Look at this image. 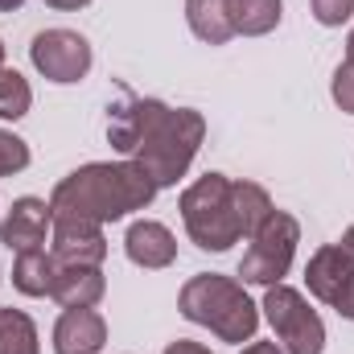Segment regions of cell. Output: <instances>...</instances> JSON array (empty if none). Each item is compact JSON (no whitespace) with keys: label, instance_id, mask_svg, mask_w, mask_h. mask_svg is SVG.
<instances>
[{"label":"cell","instance_id":"1","mask_svg":"<svg viewBox=\"0 0 354 354\" xmlns=\"http://www.w3.org/2000/svg\"><path fill=\"white\" fill-rule=\"evenodd\" d=\"M206 136V120L185 107H165L157 99H124L111 111L107 140L124 157H132L145 174L161 185H174L189 169L198 145Z\"/></svg>","mask_w":354,"mask_h":354},{"label":"cell","instance_id":"2","mask_svg":"<svg viewBox=\"0 0 354 354\" xmlns=\"http://www.w3.org/2000/svg\"><path fill=\"white\" fill-rule=\"evenodd\" d=\"M153 194H157V181L136 161L87 165V169H75L71 177L58 181L50 210H54V218H66V223L103 227V223L124 218L128 210H145L153 202Z\"/></svg>","mask_w":354,"mask_h":354},{"label":"cell","instance_id":"3","mask_svg":"<svg viewBox=\"0 0 354 354\" xmlns=\"http://www.w3.org/2000/svg\"><path fill=\"white\" fill-rule=\"evenodd\" d=\"M181 313L189 317V322H198V326H210L223 342H243V338H252L256 334V326H260V313H256V305L248 301V292L235 284V280H227V276H194L185 288H181Z\"/></svg>","mask_w":354,"mask_h":354},{"label":"cell","instance_id":"4","mask_svg":"<svg viewBox=\"0 0 354 354\" xmlns=\"http://www.w3.org/2000/svg\"><path fill=\"white\" fill-rule=\"evenodd\" d=\"M181 218H185L189 239L202 252H227L243 235L239 218H235V202H231V181L223 174L198 177L181 194Z\"/></svg>","mask_w":354,"mask_h":354},{"label":"cell","instance_id":"5","mask_svg":"<svg viewBox=\"0 0 354 354\" xmlns=\"http://www.w3.org/2000/svg\"><path fill=\"white\" fill-rule=\"evenodd\" d=\"M297 239H301V227L292 214H280L272 210L268 223L252 235V248L239 264L243 284H280V276L292 268V252H297Z\"/></svg>","mask_w":354,"mask_h":354},{"label":"cell","instance_id":"6","mask_svg":"<svg viewBox=\"0 0 354 354\" xmlns=\"http://www.w3.org/2000/svg\"><path fill=\"white\" fill-rule=\"evenodd\" d=\"M264 309H268V322H272L276 338L284 342L288 354H322V346H326V326H322V317L309 309V301L297 288L272 284L264 292Z\"/></svg>","mask_w":354,"mask_h":354},{"label":"cell","instance_id":"7","mask_svg":"<svg viewBox=\"0 0 354 354\" xmlns=\"http://www.w3.org/2000/svg\"><path fill=\"white\" fill-rule=\"evenodd\" d=\"M33 66L50 79V83H79L91 71V46L83 33L75 29H46L33 37L29 46Z\"/></svg>","mask_w":354,"mask_h":354},{"label":"cell","instance_id":"8","mask_svg":"<svg viewBox=\"0 0 354 354\" xmlns=\"http://www.w3.org/2000/svg\"><path fill=\"white\" fill-rule=\"evenodd\" d=\"M309 292L326 305H338V297L354 284V227L342 235V243H326L309 268H305Z\"/></svg>","mask_w":354,"mask_h":354},{"label":"cell","instance_id":"9","mask_svg":"<svg viewBox=\"0 0 354 354\" xmlns=\"http://www.w3.org/2000/svg\"><path fill=\"white\" fill-rule=\"evenodd\" d=\"M54 227V210H50V202H41V198H21V202H12V210H8V218H4V227H0V243L8 248V252H37V248H46V231Z\"/></svg>","mask_w":354,"mask_h":354},{"label":"cell","instance_id":"10","mask_svg":"<svg viewBox=\"0 0 354 354\" xmlns=\"http://www.w3.org/2000/svg\"><path fill=\"white\" fill-rule=\"evenodd\" d=\"M50 256H54V264H62V268H99L103 256H107L103 227L54 218V252Z\"/></svg>","mask_w":354,"mask_h":354},{"label":"cell","instance_id":"11","mask_svg":"<svg viewBox=\"0 0 354 354\" xmlns=\"http://www.w3.org/2000/svg\"><path fill=\"white\" fill-rule=\"evenodd\" d=\"M107 326L95 309H66L54 326V354H99Z\"/></svg>","mask_w":354,"mask_h":354},{"label":"cell","instance_id":"12","mask_svg":"<svg viewBox=\"0 0 354 354\" xmlns=\"http://www.w3.org/2000/svg\"><path fill=\"white\" fill-rule=\"evenodd\" d=\"M124 248H128V260L140 264V268H169L174 256H177V239L169 235V227H161V223H153V218L132 223Z\"/></svg>","mask_w":354,"mask_h":354},{"label":"cell","instance_id":"13","mask_svg":"<svg viewBox=\"0 0 354 354\" xmlns=\"http://www.w3.org/2000/svg\"><path fill=\"white\" fill-rule=\"evenodd\" d=\"M50 297L66 309H91L103 297V272L99 268H62L54 272V288Z\"/></svg>","mask_w":354,"mask_h":354},{"label":"cell","instance_id":"14","mask_svg":"<svg viewBox=\"0 0 354 354\" xmlns=\"http://www.w3.org/2000/svg\"><path fill=\"white\" fill-rule=\"evenodd\" d=\"M185 17H189V29L210 46H227L235 37L231 0H185Z\"/></svg>","mask_w":354,"mask_h":354},{"label":"cell","instance_id":"15","mask_svg":"<svg viewBox=\"0 0 354 354\" xmlns=\"http://www.w3.org/2000/svg\"><path fill=\"white\" fill-rule=\"evenodd\" d=\"M54 256L46 252V248H37V252H21L17 256V264H12V284L25 292V297H50V288H54Z\"/></svg>","mask_w":354,"mask_h":354},{"label":"cell","instance_id":"16","mask_svg":"<svg viewBox=\"0 0 354 354\" xmlns=\"http://www.w3.org/2000/svg\"><path fill=\"white\" fill-rule=\"evenodd\" d=\"M231 202H235V218H239L243 239H252L272 214V198L256 181H231Z\"/></svg>","mask_w":354,"mask_h":354},{"label":"cell","instance_id":"17","mask_svg":"<svg viewBox=\"0 0 354 354\" xmlns=\"http://www.w3.org/2000/svg\"><path fill=\"white\" fill-rule=\"evenodd\" d=\"M231 21H235V33L260 37L280 25V0H231Z\"/></svg>","mask_w":354,"mask_h":354},{"label":"cell","instance_id":"18","mask_svg":"<svg viewBox=\"0 0 354 354\" xmlns=\"http://www.w3.org/2000/svg\"><path fill=\"white\" fill-rule=\"evenodd\" d=\"M0 354H37V330L21 309H0Z\"/></svg>","mask_w":354,"mask_h":354},{"label":"cell","instance_id":"19","mask_svg":"<svg viewBox=\"0 0 354 354\" xmlns=\"http://www.w3.org/2000/svg\"><path fill=\"white\" fill-rule=\"evenodd\" d=\"M33 103L29 83L17 71H0V120H21Z\"/></svg>","mask_w":354,"mask_h":354},{"label":"cell","instance_id":"20","mask_svg":"<svg viewBox=\"0 0 354 354\" xmlns=\"http://www.w3.org/2000/svg\"><path fill=\"white\" fill-rule=\"evenodd\" d=\"M25 165H29V149H25V140L12 136V132H0V177L21 174Z\"/></svg>","mask_w":354,"mask_h":354},{"label":"cell","instance_id":"21","mask_svg":"<svg viewBox=\"0 0 354 354\" xmlns=\"http://www.w3.org/2000/svg\"><path fill=\"white\" fill-rule=\"evenodd\" d=\"M351 12L354 0H313V17L322 25H342V21H351Z\"/></svg>","mask_w":354,"mask_h":354},{"label":"cell","instance_id":"22","mask_svg":"<svg viewBox=\"0 0 354 354\" xmlns=\"http://www.w3.org/2000/svg\"><path fill=\"white\" fill-rule=\"evenodd\" d=\"M334 99H338V107L342 111H351L354 115V66H338V75H334Z\"/></svg>","mask_w":354,"mask_h":354},{"label":"cell","instance_id":"23","mask_svg":"<svg viewBox=\"0 0 354 354\" xmlns=\"http://www.w3.org/2000/svg\"><path fill=\"white\" fill-rule=\"evenodd\" d=\"M334 309H338L342 317H351V322H354V284L342 292V297H338V305H334Z\"/></svg>","mask_w":354,"mask_h":354},{"label":"cell","instance_id":"24","mask_svg":"<svg viewBox=\"0 0 354 354\" xmlns=\"http://www.w3.org/2000/svg\"><path fill=\"white\" fill-rule=\"evenodd\" d=\"M165 354H210V351H206V346H198V342H174Z\"/></svg>","mask_w":354,"mask_h":354},{"label":"cell","instance_id":"25","mask_svg":"<svg viewBox=\"0 0 354 354\" xmlns=\"http://www.w3.org/2000/svg\"><path fill=\"white\" fill-rule=\"evenodd\" d=\"M50 8H62V12H71V8H83V4H91V0H46Z\"/></svg>","mask_w":354,"mask_h":354},{"label":"cell","instance_id":"26","mask_svg":"<svg viewBox=\"0 0 354 354\" xmlns=\"http://www.w3.org/2000/svg\"><path fill=\"white\" fill-rule=\"evenodd\" d=\"M243 354H280V351H276V342H252Z\"/></svg>","mask_w":354,"mask_h":354},{"label":"cell","instance_id":"27","mask_svg":"<svg viewBox=\"0 0 354 354\" xmlns=\"http://www.w3.org/2000/svg\"><path fill=\"white\" fill-rule=\"evenodd\" d=\"M25 0H0V12H8V8H21Z\"/></svg>","mask_w":354,"mask_h":354},{"label":"cell","instance_id":"28","mask_svg":"<svg viewBox=\"0 0 354 354\" xmlns=\"http://www.w3.org/2000/svg\"><path fill=\"white\" fill-rule=\"evenodd\" d=\"M346 62L354 66V33H351V41H346Z\"/></svg>","mask_w":354,"mask_h":354},{"label":"cell","instance_id":"29","mask_svg":"<svg viewBox=\"0 0 354 354\" xmlns=\"http://www.w3.org/2000/svg\"><path fill=\"white\" fill-rule=\"evenodd\" d=\"M0 71H4V46H0Z\"/></svg>","mask_w":354,"mask_h":354}]
</instances>
